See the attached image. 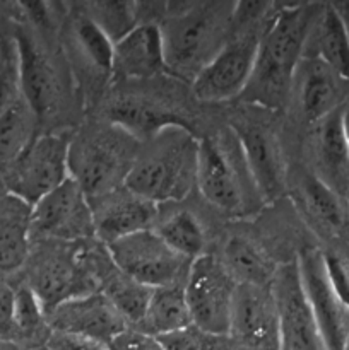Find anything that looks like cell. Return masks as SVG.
<instances>
[{"label": "cell", "mask_w": 349, "mask_h": 350, "mask_svg": "<svg viewBox=\"0 0 349 350\" xmlns=\"http://www.w3.org/2000/svg\"><path fill=\"white\" fill-rule=\"evenodd\" d=\"M137 154V139L109 123L72 137L68 173L92 200L123 187Z\"/></svg>", "instance_id": "obj_6"}, {"label": "cell", "mask_w": 349, "mask_h": 350, "mask_svg": "<svg viewBox=\"0 0 349 350\" xmlns=\"http://www.w3.org/2000/svg\"><path fill=\"white\" fill-rule=\"evenodd\" d=\"M29 231L31 236L62 241H79L94 236L91 202L74 178L65 180L31 207Z\"/></svg>", "instance_id": "obj_10"}, {"label": "cell", "mask_w": 349, "mask_h": 350, "mask_svg": "<svg viewBox=\"0 0 349 350\" xmlns=\"http://www.w3.org/2000/svg\"><path fill=\"white\" fill-rule=\"evenodd\" d=\"M242 147L257 190L263 204L274 202L284 191L286 170L276 137L263 125L253 122H235L229 125Z\"/></svg>", "instance_id": "obj_16"}, {"label": "cell", "mask_w": 349, "mask_h": 350, "mask_svg": "<svg viewBox=\"0 0 349 350\" xmlns=\"http://www.w3.org/2000/svg\"><path fill=\"white\" fill-rule=\"evenodd\" d=\"M324 267L327 273L328 284L337 296L339 303L349 317V265L339 255L332 252L324 253Z\"/></svg>", "instance_id": "obj_35"}, {"label": "cell", "mask_w": 349, "mask_h": 350, "mask_svg": "<svg viewBox=\"0 0 349 350\" xmlns=\"http://www.w3.org/2000/svg\"><path fill=\"white\" fill-rule=\"evenodd\" d=\"M7 62H9V55H7V50L5 46H3L2 40H0V72H2V68L5 67Z\"/></svg>", "instance_id": "obj_42"}, {"label": "cell", "mask_w": 349, "mask_h": 350, "mask_svg": "<svg viewBox=\"0 0 349 350\" xmlns=\"http://www.w3.org/2000/svg\"><path fill=\"white\" fill-rule=\"evenodd\" d=\"M89 17L112 38L113 43L125 36L139 23L140 3L135 2H92Z\"/></svg>", "instance_id": "obj_32"}, {"label": "cell", "mask_w": 349, "mask_h": 350, "mask_svg": "<svg viewBox=\"0 0 349 350\" xmlns=\"http://www.w3.org/2000/svg\"><path fill=\"white\" fill-rule=\"evenodd\" d=\"M342 132H344V139L349 149V105L342 106Z\"/></svg>", "instance_id": "obj_40"}, {"label": "cell", "mask_w": 349, "mask_h": 350, "mask_svg": "<svg viewBox=\"0 0 349 350\" xmlns=\"http://www.w3.org/2000/svg\"><path fill=\"white\" fill-rule=\"evenodd\" d=\"M305 57L318 58L344 84H349V36L335 5H322L310 31Z\"/></svg>", "instance_id": "obj_21"}, {"label": "cell", "mask_w": 349, "mask_h": 350, "mask_svg": "<svg viewBox=\"0 0 349 350\" xmlns=\"http://www.w3.org/2000/svg\"><path fill=\"white\" fill-rule=\"evenodd\" d=\"M270 289L279 314L277 350H327L305 297L296 260L277 267Z\"/></svg>", "instance_id": "obj_11"}, {"label": "cell", "mask_w": 349, "mask_h": 350, "mask_svg": "<svg viewBox=\"0 0 349 350\" xmlns=\"http://www.w3.org/2000/svg\"><path fill=\"white\" fill-rule=\"evenodd\" d=\"M74 34L82 57L88 58L89 64L103 75L112 77L115 48L112 38L88 14H82L74 21Z\"/></svg>", "instance_id": "obj_31"}, {"label": "cell", "mask_w": 349, "mask_h": 350, "mask_svg": "<svg viewBox=\"0 0 349 350\" xmlns=\"http://www.w3.org/2000/svg\"><path fill=\"white\" fill-rule=\"evenodd\" d=\"M201 139L183 123H173L139 150L123 187L154 205L183 200L197 185Z\"/></svg>", "instance_id": "obj_2"}, {"label": "cell", "mask_w": 349, "mask_h": 350, "mask_svg": "<svg viewBox=\"0 0 349 350\" xmlns=\"http://www.w3.org/2000/svg\"><path fill=\"white\" fill-rule=\"evenodd\" d=\"M301 287L327 350H346L349 342V317L328 284L324 252L303 248L296 258Z\"/></svg>", "instance_id": "obj_12"}, {"label": "cell", "mask_w": 349, "mask_h": 350, "mask_svg": "<svg viewBox=\"0 0 349 350\" xmlns=\"http://www.w3.org/2000/svg\"><path fill=\"white\" fill-rule=\"evenodd\" d=\"M236 286L221 260L211 255L195 258L185 282L192 325L214 337H228Z\"/></svg>", "instance_id": "obj_9"}, {"label": "cell", "mask_w": 349, "mask_h": 350, "mask_svg": "<svg viewBox=\"0 0 349 350\" xmlns=\"http://www.w3.org/2000/svg\"><path fill=\"white\" fill-rule=\"evenodd\" d=\"M305 211L320 228L341 234L349 228V207L341 193L328 187L315 173L305 174L300 185Z\"/></svg>", "instance_id": "obj_25"}, {"label": "cell", "mask_w": 349, "mask_h": 350, "mask_svg": "<svg viewBox=\"0 0 349 350\" xmlns=\"http://www.w3.org/2000/svg\"><path fill=\"white\" fill-rule=\"evenodd\" d=\"M109 350H164L161 342L135 328H127L108 344Z\"/></svg>", "instance_id": "obj_37"}, {"label": "cell", "mask_w": 349, "mask_h": 350, "mask_svg": "<svg viewBox=\"0 0 349 350\" xmlns=\"http://www.w3.org/2000/svg\"><path fill=\"white\" fill-rule=\"evenodd\" d=\"M156 234L170 246L173 252L183 258L192 260L204 255V231L197 219L187 211H180L161 222L156 229Z\"/></svg>", "instance_id": "obj_30"}, {"label": "cell", "mask_w": 349, "mask_h": 350, "mask_svg": "<svg viewBox=\"0 0 349 350\" xmlns=\"http://www.w3.org/2000/svg\"><path fill=\"white\" fill-rule=\"evenodd\" d=\"M21 96L38 120L53 115L60 103V81L47 51L26 29L14 38Z\"/></svg>", "instance_id": "obj_14"}, {"label": "cell", "mask_w": 349, "mask_h": 350, "mask_svg": "<svg viewBox=\"0 0 349 350\" xmlns=\"http://www.w3.org/2000/svg\"><path fill=\"white\" fill-rule=\"evenodd\" d=\"M315 154L320 170L317 176L337 193L348 190L349 149L342 132V106L318 122Z\"/></svg>", "instance_id": "obj_22"}, {"label": "cell", "mask_w": 349, "mask_h": 350, "mask_svg": "<svg viewBox=\"0 0 349 350\" xmlns=\"http://www.w3.org/2000/svg\"><path fill=\"white\" fill-rule=\"evenodd\" d=\"M222 263L238 284L270 287L277 267L260 248L243 238H231L224 246Z\"/></svg>", "instance_id": "obj_26"}, {"label": "cell", "mask_w": 349, "mask_h": 350, "mask_svg": "<svg viewBox=\"0 0 349 350\" xmlns=\"http://www.w3.org/2000/svg\"><path fill=\"white\" fill-rule=\"evenodd\" d=\"M346 350H349V342H348V347H346Z\"/></svg>", "instance_id": "obj_43"}, {"label": "cell", "mask_w": 349, "mask_h": 350, "mask_svg": "<svg viewBox=\"0 0 349 350\" xmlns=\"http://www.w3.org/2000/svg\"><path fill=\"white\" fill-rule=\"evenodd\" d=\"M344 82L318 58L303 57L298 65L293 85H296L301 113L310 123H318L341 108Z\"/></svg>", "instance_id": "obj_20"}, {"label": "cell", "mask_w": 349, "mask_h": 350, "mask_svg": "<svg viewBox=\"0 0 349 350\" xmlns=\"http://www.w3.org/2000/svg\"><path fill=\"white\" fill-rule=\"evenodd\" d=\"M320 9L318 3H300L272 10L260 38L253 72L240 96L243 101L262 109L286 106Z\"/></svg>", "instance_id": "obj_1"}, {"label": "cell", "mask_w": 349, "mask_h": 350, "mask_svg": "<svg viewBox=\"0 0 349 350\" xmlns=\"http://www.w3.org/2000/svg\"><path fill=\"white\" fill-rule=\"evenodd\" d=\"M89 202L94 221V236H98L105 246L135 232L153 229L157 217V205L132 193L125 187Z\"/></svg>", "instance_id": "obj_17"}, {"label": "cell", "mask_w": 349, "mask_h": 350, "mask_svg": "<svg viewBox=\"0 0 349 350\" xmlns=\"http://www.w3.org/2000/svg\"><path fill=\"white\" fill-rule=\"evenodd\" d=\"M21 96V85H19V75H17V65H16V53L14 58L5 64V67L0 72V116L16 105Z\"/></svg>", "instance_id": "obj_36"}, {"label": "cell", "mask_w": 349, "mask_h": 350, "mask_svg": "<svg viewBox=\"0 0 349 350\" xmlns=\"http://www.w3.org/2000/svg\"><path fill=\"white\" fill-rule=\"evenodd\" d=\"M168 70L159 24L140 23L113 48L112 77L120 81L147 79Z\"/></svg>", "instance_id": "obj_19"}, {"label": "cell", "mask_w": 349, "mask_h": 350, "mask_svg": "<svg viewBox=\"0 0 349 350\" xmlns=\"http://www.w3.org/2000/svg\"><path fill=\"white\" fill-rule=\"evenodd\" d=\"M53 332L82 335L109 344L116 335L127 330V321L99 291L70 297L47 313Z\"/></svg>", "instance_id": "obj_15"}, {"label": "cell", "mask_w": 349, "mask_h": 350, "mask_svg": "<svg viewBox=\"0 0 349 350\" xmlns=\"http://www.w3.org/2000/svg\"><path fill=\"white\" fill-rule=\"evenodd\" d=\"M70 142L72 135L68 133L36 135L29 147L9 164L5 174L9 195L34 207L41 198L68 180Z\"/></svg>", "instance_id": "obj_7"}, {"label": "cell", "mask_w": 349, "mask_h": 350, "mask_svg": "<svg viewBox=\"0 0 349 350\" xmlns=\"http://www.w3.org/2000/svg\"><path fill=\"white\" fill-rule=\"evenodd\" d=\"M337 7L339 14H341L342 21H344V26L346 31H348V36H349V5H335Z\"/></svg>", "instance_id": "obj_41"}, {"label": "cell", "mask_w": 349, "mask_h": 350, "mask_svg": "<svg viewBox=\"0 0 349 350\" xmlns=\"http://www.w3.org/2000/svg\"><path fill=\"white\" fill-rule=\"evenodd\" d=\"M161 342L164 350H219L221 349V338L202 332L201 328L190 327L183 330L173 332V334L156 337Z\"/></svg>", "instance_id": "obj_34"}, {"label": "cell", "mask_w": 349, "mask_h": 350, "mask_svg": "<svg viewBox=\"0 0 349 350\" xmlns=\"http://www.w3.org/2000/svg\"><path fill=\"white\" fill-rule=\"evenodd\" d=\"M106 252L120 272L149 289L185 286L192 265V260L173 252L154 229L109 243Z\"/></svg>", "instance_id": "obj_8"}, {"label": "cell", "mask_w": 349, "mask_h": 350, "mask_svg": "<svg viewBox=\"0 0 349 350\" xmlns=\"http://www.w3.org/2000/svg\"><path fill=\"white\" fill-rule=\"evenodd\" d=\"M113 125L125 130L133 139H147L156 135L161 129L173 123H181L177 116H170L164 111L137 99H122L109 109Z\"/></svg>", "instance_id": "obj_29"}, {"label": "cell", "mask_w": 349, "mask_h": 350, "mask_svg": "<svg viewBox=\"0 0 349 350\" xmlns=\"http://www.w3.org/2000/svg\"><path fill=\"white\" fill-rule=\"evenodd\" d=\"M38 118L23 98L0 116V164H12L36 139Z\"/></svg>", "instance_id": "obj_28"}, {"label": "cell", "mask_w": 349, "mask_h": 350, "mask_svg": "<svg viewBox=\"0 0 349 350\" xmlns=\"http://www.w3.org/2000/svg\"><path fill=\"white\" fill-rule=\"evenodd\" d=\"M48 350H109L108 344L94 340V338L82 337V335L65 334V332L51 330L47 342Z\"/></svg>", "instance_id": "obj_38"}, {"label": "cell", "mask_w": 349, "mask_h": 350, "mask_svg": "<svg viewBox=\"0 0 349 350\" xmlns=\"http://www.w3.org/2000/svg\"><path fill=\"white\" fill-rule=\"evenodd\" d=\"M272 9V3L263 2L236 3L231 36L192 81L195 98L204 103H221L242 96Z\"/></svg>", "instance_id": "obj_3"}, {"label": "cell", "mask_w": 349, "mask_h": 350, "mask_svg": "<svg viewBox=\"0 0 349 350\" xmlns=\"http://www.w3.org/2000/svg\"><path fill=\"white\" fill-rule=\"evenodd\" d=\"M14 294L7 284H0V334L14 328Z\"/></svg>", "instance_id": "obj_39"}, {"label": "cell", "mask_w": 349, "mask_h": 350, "mask_svg": "<svg viewBox=\"0 0 349 350\" xmlns=\"http://www.w3.org/2000/svg\"><path fill=\"white\" fill-rule=\"evenodd\" d=\"M197 187L209 204L229 217H246L263 204L231 129L198 142Z\"/></svg>", "instance_id": "obj_5"}, {"label": "cell", "mask_w": 349, "mask_h": 350, "mask_svg": "<svg viewBox=\"0 0 349 350\" xmlns=\"http://www.w3.org/2000/svg\"><path fill=\"white\" fill-rule=\"evenodd\" d=\"M101 277L99 293L108 297L109 303L116 308V311L122 314L127 323L139 325L146 314L147 304H149L154 289L135 282L129 275L120 272L116 267H113V270H108V273H103Z\"/></svg>", "instance_id": "obj_27"}, {"label": "cell", "mask_w": 349, "mask_h": 350, "mask_svg": "<svg viewBox=\"0 0 349 350\" xmlns=\"http://www.w3.org/2000/svg\"><path fill=\"white\" fill-rule=\"evenodd\" d=\"M235 7L229 2L188 3L159 24L168 70L194 81L231 36Z\"/></svg>", "instance_id": "obj_4"}, {"label": "cell", "mask_w": 349, "mask_h": 350, "mask_svg": "<svg viewBox=\"0 0 349 350\" xmlns=\"http://www.w3.org/2000/svg\"><path fill=\"white\" fill-rule=\"evenodd\" d=\"M81 253L55 250L47 253L34 265L29 287L44 308V313L53 310L70 297L92 293L89 286L96 282L94 275L81 265Z\"/></svg>", "instance_id": "obj_18"}, {"label": "cell", "mask_w": 349, "mask_h": 350, "mask_svg": "<svg viewBox=\"0 0 349 350\" xmlns=\"http://www.w3.org/2000/svg\"><path fill=\"white\" fill-rule=\"evenodd\" d=\"M31 207L7 195L0 202V270L19 269L29 252Z\"/></svg>", "instance_id": "obj_23"}, {"label": "cell", "mask_w": 349, "mask_h": 350, "mask_svg": "<svg viewBox=\"0 0 349 350\" xmlns=\"http://www.w3.org/2000/svg\"><path fill=\"white\" fill-rule=\"evenodd\" d=\"M279 314L270 287L238 284L228 338L246 350H277Z\"/></svg>", "instance_id": "obj_13"}, {"label": "cell", "mask_w": 349, "mask_h": 350, "mask_svg": "<svg viewBox=\"0 0 349 350\" xmlns=\"http://www.w3.org/2000/svg\"><path fill=\"white\" fill-rule=\"evenodd\" d=\"M47 313L29 286H21L14 294V328L23 334H34L41 328Z\"/></svg>", "instance_id": "obj_33"}, {"label": "cell", "mask_w": 349, "mask_h": 350, "mask_svg": "<svg viewBox=\"0 0 349 350\" xmlns=\"http://www.w3.org/2000/svg\"><path fill=\"white\" fill-rule=\"evenodd\" d=\"M190 325L192 317L185 296V286H171L153 291L146 314L135 330L153 337H163Z\"/></svg>", "instance_id": "obj_24"}]
</instances>
